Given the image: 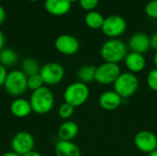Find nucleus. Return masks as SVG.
I'll list each match as a JSON object with an SVG mask.
<instances>
[{
    "mask_svg": "<svg viewBox=\"0 0 157 156\" xmlns=\"http://www.w3.org/2000/svg\"><path fill=\"white\" fill-rule=\"evenodd\" d=\"M29 100L32 111L38 115L50 113L53 109L55 104L54 94L47 86H43L42 87L32 91Z\"/></svg>",
    "mask_w": 157,
    "mask_h": 156,
    "instance_id": "f257e3e1",
    "label": "nucleus"
},
{
    "mask_svg": "<svg viewBox=\"0 0 157 156\" xmlns=\"http://www.w3.org/2000/svg\"><path fill=\"white\" fill-rule=\"evenodd\" d=\"M128 53V46L120 39H109L100 48L101 58L106 63L119 64L121 62H124Z\"/></svg>",
    "mask_w": 157,
    "mask_h": 156,
    "instance_id": "f03ea898",
    "label": "nucleus"
},
{
    "mask_svg": "<svg viewBox=\"0 0 157 156\" xmlns=\"http://www.w3.org/2000/svg\"><path fill=\"white\" fill-rule=\"evenodd\" d=\"M90 96L87 85L82 82H74L68 85L63 91V100L74 108H78L86 104Z\"/></svg>",
    "mask_w": 157,
    "mask_h": 156,
    "instance_id": "7ed1b4c3",
    "label": "nucleus"
},
{
    "mask_svg": "<svg viewBox=\"0 0 157 156\" xmlns=\"http://www.w3.org/2000/svg\"><path fill=\"white\" fill-rule=\"evenodd\" d=\"M28 76L20 70L14 69L8 72L4 84L5 91L11 97H20L28 91Z\"/></svg>",
    "mask_w": 157,
    "mask_h": 156,
    "instance_id": "20e7f679",
    "label": "nucleus"
},
{
    "mask_svg": "<svg viewBox=\"0 0 157 156\" xmlns=\"http://www.w3.org/2000/svg\"><path fill=\"white\" fill-rule=\"evenodd\" d=\"M114 91L124 100L132 97L139 88V79L136 74L125 72L121 73L113 84Z\"/></svg>",
    "mask_w": 157,
    "mask_h": 156,
    "instance_id": "39448f33",
    "label": "nucleus"
},
{
    "mask_svg": "<svg viewBox=\"0 0 157 156\" xmlns=\"http://www.w3.org/2000/svg\"><path fill=\"white\" fill-rule=\"evenodd\" d=\"M40 74L44 86H52L59 85L65 76L64 67L57 62H50L40 67Z\"/></svg>",
    "mask_w": 157,
    "mask_h": 156,
    "instance_id": "423d86ee",
    "label": "nucleus"
},
{
    "mask_svg": "<svg viewBox=\"0 0 157 156\" xmlns=\"http://www.w3.org/2000/svg\"><path fill=\"white\" fill-rule=\"evenodd\" d=\"M126 19L119 15H111L105 17L101 30L109 39H119L127 30Z\"/></svg>",
    "mask_w": 157,
    "mask_h": 156,
    "instance_id": "0eeeda50",
    "label": "nucleus"
},
{
    "mask_svg": "<svg viewBox=\"0 0 157 156\" xmlns=\"http://www.w3.org/2000/svg\"><path fill=\"white\" fill-rule=\"evenodd\" d=\"M121 74V69L118 63L104 62L100 65L97 66L95 82L102 86L113 85Z\"/></svg>",
    "mask_w": 157,
    "mask_h": 156,
    "instance_id": "6e6552de",
    "label": "nucleus"
},
{
    "mask_svg": "<svg viewBox=\"0 0 157 156\" xmlns=\"http://www.w3.org/2000/svg\"><path fill=\"white\" fill-rule=\"evenodd\" d=\"M11 151L22 156L34 150L35 139L33 135L26 131H20L14 134L10 142Z\"/></svg>",
    "mask_w": 157,
    "mask_h": 156,
    "instance_id": "1a4fd4ad",
    "label": "nucleus"
},
{
    "mask_svg": "<svg viewBox=\"0 0 157 156\" xmlns=\"http://www.w3.org/2000/svg\"><path fill=\"white\" fill-rule=\"evenodd\" d=\"M54 47L58 52L63 55L71 56L76 54L80 50L78 39L70 34H62L54 40Z\"/></svg>",
    "mask_w": 157,
    "mask_h": 156,
    "instance_id": "9d476101",
    "label": "nucleus"
},
{
    "mask_svg": "<svg viewBox=\"0 0 157 156\" xmlns=\"http://www.w3.org/2000/svg\"><path fill=\"white\" fill-rule=\"evenodd\" d=\"M134 144L140 152L149 154L157 150V136L150 131H141L134 136Z\"/></svg>",
    "mask_w": 157,
    "mask_h": 156,
    "instance_id": "9b49d317",
    "label": "nucleus"
},
{
    "mask_svg": "<svg viewBox=\"0 0 157 156\" xmlns=\"http://www.w3.org/2000/svg\"><path fill=\"white\" fill-rule=\"evenodd\" d=\"M128 47L133 52L144 54L151 49L150 37L144 32H136L130 38Z\"/></svg>",
    "mask_w": 157,
    "mask_h": 156,
    "instance_id": "f8f14e48",
    "label": "nucleus"
},
{
    "mask_svg": "<svg viewBox=\"0 0 157 156\" xmlns=\"http://www.w3.org/2000/svg\"><path fill=\"white\" fill-rule=\"evenodd\" d=\"M9 111L17 119H25L33 112L29 100L22 97H16L12 100L9 106Z\"/></svg>",
    "mask_w": 157,
    "mask_h": 156,
    "instance_id": "ddd939ff",
    "label": "nucleus"
},
{
    "mask_svg": "<svg viewBox=\"0 0 157 156\" xmlns=\"http://www.w3.org/2000/svg\"><path fill=\"white\" fill-rule=\"evenodd\" d=\"M122 102L123 99L114 90L103 92L98 98L99 106L107 111H112L119 108L121 106Z\"/></svg>",
    "mask_w": 157,
    "mask_h": 156,
    "instance_id": "4468645a",
    "label": "nucleus"
},
{
    "mask_svg": "<svg viewBox=\"0 0 157 156\" xmlns=\"http://www.w3.org/2000/svg\"><path fill=\"white\" fill-rule=\"evenodd\" d=\"M124 63L130 73L134 74L143 72L146 67V59L144 54L131 51L127 54Z\"/></svg>",
    "mask_w": 157,
    "mask_h": 156,
    "instance_id": "2eb2a0df",
    "label": "nucleus"
},
{
    "mask_svg": "<svg viewBox=\"0 0 157 156\" xmlns=\"http://www.w3.org/2000/svg\"><path fill=\"white\" fill-rule=\"evenodd\" d=\"M72 4L68 0H45V10L56 17H61L68 14L71 10Z\"/></svg>",
    "mask_w": 157,
    "mask_h": 156,
    "instance_id": "dca6fc26",
    "label": "nucleus"
},
{
    "mask_svg": "<svg viewBox=\"0 0 157 156\" xmlns=\"http://www.w3.org/2000/svg\"><path fill=\"white\" fill-rule=\"evenodd\" d=\"M79 132V127L76 122L69 120H64L57 130L59 141H73Z\"/></svg>",
    "mask_w": 157,
    "mask_h": 156,
    "instance_id": "f3484780",
    "label": "nucleus"
},
{
    "mask_svg": "<svg viewBox=\"0 0 157 156\" xmlns=\"http://www.w3.org/2000/svg\"><path fill=\"white\" fill-rule=\"evenodd\" d=\"M54 153L55 156H81L80 148L73 141H58Z\"/></svg>",
    "mask_w": 157,
    "mask_h": 156,
    "instance_id": "a211bd4d",
    "label": "nucleus"
},
{
    "mask_svg": "<svg viewBox=\"0 0 157 156\" xmlns=\"http://www.w3.org/2000/svg\"><path fill=\"white\" fill-rule=\"evenodd\" d=\"M96 69H97V66L91 65V64H86V65L81 66L77 71L78 81L82 82L87 86H88V84L95 82Z\"/></svg>",
    "mask_w": 157,
    "mask_h": 156,
    "instance_id": "6ab92c4d",
    "label": "nucleus"
},
{
    "mask_svg": "<svg viewBox=\"0 0 157 156\" xmlns=\"http://www.w3.org/2000/svg\"><path fill=\"white\" fill-rule=\"evenodd\" d=\"M104 20V16L97 10L89 11L85 16V23L91 29H101Z\"/></svg>",
    "mask_w": 157,
    "mask_h": 156,
    "instance_id": "aec40b11",
    "label": "nucleus"
},
{
    "mask_svg": "<svg viewBox=\"0 0 157 156\" xmlns=\"http://www.w3.org/2000/svg\"><path fill=\"white\" fill-rule=\"evenodd\" d=\"M18 62L17 53L11 48H4L0 51V63L6 68L12 67Z\"/></svg>",
    "mask_w": 157,
    "mask_h": 156,
    "instance_id": "412c9836",
    "label": "nucleus"
},
{
    "mask_svg": "<svg viewBox=\"0 0 157 156\" xmlns=\"http://www.w3.org/2000/svg\"><path fill=\"white\" fill-rule=\"evenodd\" d=\"M40 65L39 63V62L34 59V58H25L22 63H21V68L20 70L27 75V76H30L36 74H40Z\"/></svg>",
    "mask_w": 157,
    "mask_h": 156,
    "instance_id": "4be33fe9",
    "label": "nucleus"
},
{
    "mask_svg": "<svg viewBox=\"0 0 157 156\" xmlns=\"http://www.w3.org/2000/svg\"><path fill=\"white\" fill-rule=\"evenodd\" d=\"M75 108H74L70 104L63 102L60 105L58 108V116L63 120H69L75 113Z\"/></svg>",
    "mask_w": 157,
    "mask_h": 156,
    "instance_id": "5701e85b",
    "label": "nucleus"
},
{
    "mask_svg": "<svg viewBox=\"0 0 157 156\" xmlns=\"http://www.w3.org/2000/svg\"><path fill=\"white\" fill-rule=\"evenodd\" d=\"M27 84H28V90H30L31 92L35 91L44 86L43 80L40 74H36L28 76Z\"/></svg>",
    "mask_w": 157,
    "mask_h": 156,
    "instance_id": "b1692460",
    "label": "nucleus"
},
{
    "mask_svg": "<svg viewBox=\"0 0 157 156\" xmlns=\"http://www.w3.org/2000/svg\"><path fill=\"white\" fill-rule=\"evenodd\" d=\"M146 84L152 91L157 92V68L151 70L148 73L146 76Z\"/></svg>",
    "mask_w": 157,
    "mask_h": 156,
    "instance_id": "393cba45",
    "label": "nucleus"
},
{
    "mask_svg": "<svg viewBox=\"0 0 157 156\" xmlns=\"http://www.w3.org/2000/svg\"><path fill=\"white\" fill-rule=\"evenodd\" d=\"M147 17L153 19H157V0H150L145 5L144 8Z\"/></svg>",
    "mask_w": 157,
    "mask_h": 156,
    "instance_id": "a878e982",
    "label": "nucleus"
},
{
    "mask_svg": "<svg viewBox=\"0 0 157 156\" xmlns=\"http://www.w3.org/2000/svg\"><path fill=\"white\" fill-rule=\"evenodd\" d=\"M78 3L82 9L89 12L95 10V8L99 4V0H79Z\"/></svg>",
    "mask_w": 157,
    "mask_h": 156,
    "instance_id": "bb28decb",
    "label": "nucleus"
},
{
    "mask_svg": "<svg viewBox=\"0 0 157 156\" xmlns=\"http://www.w3.org/2000/svg\"><path fill=\"white\" fill-rule=\"evenodd\" d=\"M7 74H8L7 68L5 67L4 65H2L0 63V87L1 86H4V84L6 82V79Z\"/></svg>",
    "mask_w": 157,
    "mask_h": 156,
    "instance_id": "cd10ccee",
    "label": "nucleus"
},
{
    "mask_svg": "<svg viewBox=\"0 0 157 156\" xmlns=\"http://www.w3.org/2000/svg\"><path fill=\"white\" fill-rule=\"evenodd\" d=\"M150 45H151V49L157 51V32H155L150 37Z\"/></svg>",
    "mask_w": 157,
    "mask_h": 156,
    "instance_id": "c85d7f7f",
    "label": "nucleus"
},
{
    "mask_svg": "<svg viewBox=\"0 0 157 156\" xmlns=\"http://www.w3.org/2000/svg\"><path fill=\"white\" fill-rule=\"evenodd\" d=\"M6 10H5V8L0 5V26L4 23V21H5V19H6Z\"/></svg>",
    "mask_w": 157,
    "mask_h": 156,
    "instance_id": "c756f323",
    "label": "nucleus"
},
{
    "mask_svg": "<svg viewBox=\"0 0 157 156\" xmlns=\"http://www.w3.org/2000/svg\"><path fill=\"white\" fill-rule=\"evenodd\" d=\"M5 43H6V39H5V35L2 32V30L0 29V51L2 49L5 48Z\"/></svg>",
    "mask_w": 157,
    "mask_h": 156,
    "instance_id": "7c9ffc66",
    "label": "nucleus"
},
{
    "mask_svg": "<svg viewBox=\"0 0 157 156\" xmlns=\"http://www.w3.org/2000/svg\"><path fill=\"white\" fill-rule=\"evenodd\" d=\"M22 156H42L38 151H36V150H32V151H30V152H29V153H27V154H25L24 155Z\"/></svg>",
    "mask_w": 157,
    "mask_h": 156,
    "instance_id": "2f4dec72",
    "label": "nucleus"
},
{
    "mask_svg": "<svg viewBox=\"0 0 157 156\" xmlns=\"http://www.w3.org/2000/svg\"><path fill=\"white\" fill-rule=\"evenodd\" d=\"M0 156H20V155H18L17 154L14 153L13 151H8V152L4 153L3 154H1Z\"/></svg>",
    "mask_w": 157,
    "mask_h": 156,
    "instance_id": "473e14b6",
    "label": "nucleus"
},
{
    "mask_svg": "<svg viewBox=\"0 0 157 156\" xmlns=\"http://www.w3.org/2000/svg\"><path fill=\"white\" fill-rule=\"evenodd\" d=\"M154 63L155 65V68H157V51H155V53L154 55Z\"/></svg>",
    "mask_w": 157,
    "mask_h": 156,
    "instance_id": "72a5a7b5",
    "label": "nucleus"
},
{
    "mask_svg": "<svg viewBox=\"0 0 157 156\" xmlns=\"http://www.w3.org/2000/svg\"><path fill=\"white\" fill-rule=\"evenodd\" d=\"M148 156H157V150H155V152H153V153H151V154H149Z\"/></svg>",
    "mask_w": 157,
    "mask_h": 156,
    "instance_id": "f704fd0d",
    "label": "nucleus"
},
{
    "mask_svg": "<svg viewBox=\"0 0 157 156\" xmlns=\"http://www.w3.org/2000/svg\"><path fill=\"white\" fill-rule=\"evenodd\" d=\"M71 4H73V3H75V2H79V0H68Z\"/></svg>",
    "mask_w": 157,
    "mask_h": 156,
    "instance_id": "c9c22d12",
    "label": "nucleus"
},
{
    "mask_svg": "<svg viewBox=\"0 0 157 156\" xmlns=\"http://www.w3.org/2000/svg\"><path fill=\"white\" fill-rule=\"evenodd\" d=\"M28 1H30V2H36V1H38V0H28Z\"/></svg>",
    "mask_w": 157,
    "mask_h": 156,
    "instance_id": "e433bc0d",
    "label": "nucleus"
},
{
    "mask_svg": "<svg viewBox=\"0 0 157 156\" xmlns=\"http://www.w3.org/2000/svg\"><path fill=\"white\" fill-rule=\"evenodd\" d=\"M123 156H132V155H123Z\"/></svg>",
    "mask_w": 157,
    "mask_h": 156,
    "instance_id": "4c0bfd02",
    "label": "nucleus"
}]
</instances>
